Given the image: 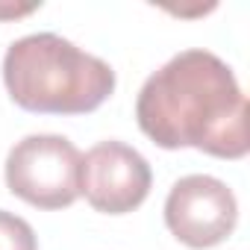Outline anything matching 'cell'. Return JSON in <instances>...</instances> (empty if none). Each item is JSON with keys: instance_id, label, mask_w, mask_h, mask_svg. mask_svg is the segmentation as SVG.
Returning <instances> with one entry per match:
<instances>
[{"instance_id": "6da1fadb", "label": "cell", "mask_w": 250, "mask_h": 250, "mask_svg": "<svg viewBox=\"0 0 250 250\" xmlns=\"http://www.w3.org/2000/svg\"><path fill=\"white\" fill-rule=\"evenodd\" d=\"M142 133L165 147H194L218 159H244L247 97L232 68L209 50H183L153 71L136 100Z\"/></svg>"}, {"instance_id": "7a4b0ae2", "label": "cell", "mask_w": 250, "mask_h": 250, "mask_svg": "<svg viewBox=\"0 0 250 250\" xmlns=\"http://www.w3.org/2000/svg\"><path fill=\"white\" fill-rule=\"evenodd\" d=\"M3 83L9 97L27 112L85 115L109 100L115 71L56 33H33L9 44Z\"/></svg>"}, {"instance_id": "3957f363", "label": "cell", "mask_w": 250, "mask_h": 250, "mask_svg": "<svg viewBox=\"0 0 250 250\" xmlns=\"http://www.w3.org/2000/svg\"><path fill=\"white\" fill-rule=\"evenodd\" d=\"M80 159L65 136H27L6 156V188L36 209H65L80 197Z\"/></svg>"}, {"instance_id": "277c9868", "label": "cell", "mask_w": 250, "mask_h": 250, "mask_svg": "<svg viewBox=\"0 0 250 250\" xmlns=\"http://www.w3.org/2000/svg\"><path fill=\"white\" fill-rule=\"evenodd\" d=\"M238 221V203L227 183L209 174L177 180L165 200V224L177 241L194 250L227 241Z\"/></svg>"}, {"instance_id": "5b68a950", "label": "cell", "mask_w": 250, "mask_h": 250, "mask_svg": "<svg viewBox=\"0 0 250 250\" xmlns=\"http://www.w3.org/2000/svg\"><path fill=\"white\" fill-rule=\"evenodd\" d=\"M147 159L124 142H100L80 159V194L103 215H127L150 194Z\"/></svg>"}, {"instance_id": "8992f818", "label": "cell", "mask_w": 250, "mask_h": 250, "mask_svg": "<svg viewBox=\"0 0 250 250\" xmlns=\"http://www.w3.org/2000/svg\"><path fill=\"white\" fill-rule=\"evenodd\" d=\"M0 250H39L33 227L21 215L6 209H0Z\"/></svg>"}, {"instance_id": "52a82bcc", "label": "cell", "mask_w": 250, "mask_h": 250, "mask_svg": "<svg viewBox=\"0 0 250 250\" xmlns=\"http://www.w3.org/2000/svg\"><path fill=\"white\" fill-rule=\"evenodd\" d=\"M36 6H0V18H18V15H27V12H33Z\"/></svg>"}]
</instances>
